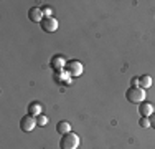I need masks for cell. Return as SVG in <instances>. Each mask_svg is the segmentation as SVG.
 <instances>
[{"instance_id": "8fae6325", "label": "cell", "mask_w": 155, "mask_h": 149, "mask_svg": "<svg viewBox=\"0 0 155 149\" xmlns=\"http://www.w3.org/2000/svg\"><path fill=\"white\" fill-rule=\"evenodd\" d=\"M54 80H56L58 83H63V81H64V83L71 85V76H69L64 70H63V71H58L56 74H54Z\"/></svg>"}, {"instance_id": "5b68a950", "label": "cell", "mask_w": 155, "mask_h": 149, "mask_svg": "<svg viewBox=\"0 0 155 149\" xmlns=\"http://www.w3.org/2000/svg\"><path fill=\"white\" fill-rule=\"evenodd\" d=\"M35 126H36V118L30 116V114H25V116L20 119V129L23 133L33 131V129H35Z\"/></svg>"}, {"instance_id": "3957f363", "label": "cell", "mask_w": 155, "mask_h": 149, "mask_svg": "<svg viewBox=\"0 0 155 149\" xmlns=\"http://www.w3.org/2000/svg\"><path fill=\"white\" fill-rule=\"evenodd\" d=\"M64 71L69 74L71 78H76V76H81L84 71V68H83V63L81 61H76V60H71V61H68L66 63V68H64Z\"/></svg>"}, {"instance_id": "30bf717a", "label": "cell", "mask_w": 155, "mask_h": 149, "mask_svg": "<svg viewBox=\"0 0 155 149\" xmlns=\"http://www.w3.org/2000/svg\"><path fill=\"white\" fill-rule=\"evenodd\" d=\"M56 131H58V134L64 136V134L71 133V124H69L68 121H60V123L56 124Z\"/></svg>"}, {"instance_id": "9c48e42d", "label": "cell", "mask_w": 155, "mask_h": 149, "mask_svg": "<svg viewBox=\"0 0 155 149\" xmlns=\"http://www.w3.org/2000/svg\"><path fill=\"white\" fill-rule=\"evenodd\" d=\"M41 104L40 103H36V101H33V103H30V106H28V114L30 116H33V118H38L40 114H41Z\"/></svg>"}, {"instance_id": "9a60e30c", "label": "cell", "mask_w": 155, "mask_h": 149, "mask_svg": "<svg viewBox=\"0 0 155 149\" xmlns=\"http://www.w3.org/2000/svg\"><path fill=\"white\" fill-rule=\"evenodd\" d=\"M51 9H48V7H45V9H43V15H45V17H51Z\"/></svg>"}, {"instance_id": "5bb4252c", "label": "cell", "mask_w": 155, "mask_h": 149, "mask_svg": "<svg viewBox=\"0 0 155 149\" xmlns=\"http://www.w3.org/2000/svg\"><path fill=\"white\" fill-rule=\"evenodd\" d=\"M139 124H140V128H150V119L145 118V116H140Z\"/></svg>"}, {"instance_id": "277c9868", "label": "cell", "mask_w": 155, "mask_h": 149, "mask_svg": "<svg viewBox=\"0 0 155 149\" xmlns=\"http://www.w3.org/2000/svg\"><path fill=\"white\" fill-rule=\"evenodd\" d=\"M40 27H41L43 32L46 33H53L58 30V20L54 17H45L41 20V23H40Z\"/></svg>"}, {"instance_id": "ba28073f", "label": "cell", "mask_w": 155, "mask_h": 149, "mask_svg": "<svg viewBox=\"0 0 155 149\" xmlns=\"http://www.w3.org/2000/svg\"><path fill=\"white\" fill-rule=\"evenodd\" d=\"M139 113H140V116L150 118V116H152V114L155 113V108H153L152 103L143 101V103H140V106H139Z\"/></svg>"}, {"instance_id": "8992f818", "label": "cell", "mask_w": 155, "mask_h": 149, "mask_svg": "<svg viewBox=\"0 0 155 149\" xmlns=\"http://www.w3.org/2000/svg\"><path fill=\"white\" fill-rule=\"evenodd\" d=\"M50 66L54 70V73L63 71V70L66 68V60H64V57H61V55L53 57V58H51V61H50Z\"/></svg>"}, {"instance_id": "2e32d148", "label": "cell", "mask_w": 155, "mask_h": 149, "mask_svg": "<svg viewBox=\"0 0 155 149\" xmlns=\"http://www.w3.org/2000/svg\"><path fill=\"white\" fill-rule=\"evenodd\" d=\"M149 119H150V128H155V113H153Z\"/></svg>"}, {"instance_id": "e0dca14e", "label": "cell", "mask_w": 155, "mask_h": 149, "mask_svg": "<svg viewBox=\"0 0 155 149\" xmlns=\"http://www.w3.org/2000/svg\"><path fill=\"white\" fill-rule=\"evenodd\" d=\"M132 86H139V78H134V80H132Z\"/></svg>"}, {"instance_id": "7c38bea8", "label": "cell", "mask_w": 155, "mask_h": 149, "mask_svg": "<svg viewBox=\"0 0 155 149\" xmlns=\"http://www.w3.org/2000/svg\"><path fill=\"white\" fill-rule=\"evenodd\" d=\"M139 86L147 89L152 86V78L149 76V74H142V76H139Z\"/></svg>"}, {"instance_id": "52a82bcc", "label": "cell", "mask_w": 155, "mask_h": 149, "mask_svg": "<svg viewBox=\"0 0 155 149\" xmlns=\"http://www.w3.org/2000/svg\"><path fill=\"white\" fill-rule=\"evenodd\" d=\"M28 18H30L33 23H41V20L45 18V15H43L41 9H38V7H31V9L28 10Z\"/></svg>"}, {"instance_id": "6da1fadb", "label": "cell", "mask_w": 155, "mask_h": 149, "mask_svg": "<svg viewBox=\"0 0 155 149\" xmlns=\"http://www.w3.org/2000/svg\"><path fill=\"white\" fill-rule=\"evenodd\" d=\"M145 89L140 88V86H130L125 91V98H127V101L130 103H135V104H140L145 101Z\"/></svg>"}, {"instance_id": "4fadbf2b", "label": "cell", "mask_w": 155, "mask_h": 149, "mask_svg": "<svg viewBox=\"0 0 155 149\" xmlns=\"http://www.w3.org/2000/svg\"><path fill=\"white\" fill-rule=\"evenodd\" d=\"M48 121H50V119H48V116H45V114H40V116L36 118V124L38 126H46Z\"/></svg>"}, {"instance_id": "7a4b0ae2", "label": "cell", "mask_w": 155, "mask_h": 149, "mask_svg": "<svg viewBox=\"0 0 155 149\" xmlns=\"http://www.w3.org/2000/svg\"><path fill=\"white\" fill-rule=\"evenodd\" d=\"M79 136L76 133H68L64 136H61V141H60V147L61 149H78L79 147Z\"/></svg>"}]
</instances>
